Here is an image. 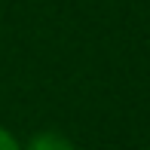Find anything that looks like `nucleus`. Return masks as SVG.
Returning a JSON list of instances; mask_svg holds the SVG:
<instances>
[{
    "label": "nucleus",
    "mask_w": 150,
    "mask_h": 150,
    "mask_svg": "<svg viewBox=\"0 0 150 150\" xmlns=\"http://www.w3.org/2000/svg\"><path fill=\"white\" fill-rule=\"evenodd\" d=\"M144 150H150V147H144Z\"/></svg>",
    "instance_id": "obj_3"
},
{
    "label": "nucleus",
    "mask_w": 150,
    "mask_h": 150,
    "mask_svg": "<svg viewBox=\"0 0 150 150\" xmlns=\"http://www.w3.org/2000/svg\"><path fill=\"white\" fill-rule=\"evenodd\" d=\"M0 150H22V141H18L16 132H9L6 126H0Z\"/></svg>",
    "instance_id": "obj_2"
},
{
    "label": "nucleus",
    "mask_w": 150,
    "mask_h": 150,
    "mask_svg": "<svg viewBox=\"0 0 150 150\" xmlns=\"http://www.w3.org/2000/svg\"><path fill=\"white\" fill-rule=\"evenodd\" d=\"M22 150H77V144L58 129H40L22 144Z\"/></svg>",
    "instance_id": "obj_1"
}]
</instances>
